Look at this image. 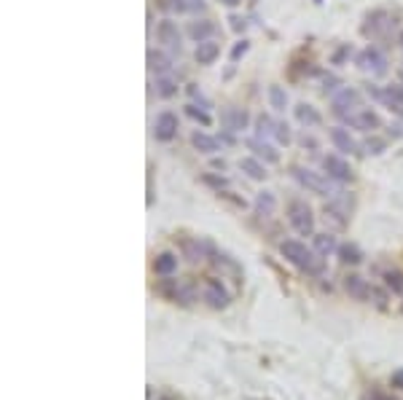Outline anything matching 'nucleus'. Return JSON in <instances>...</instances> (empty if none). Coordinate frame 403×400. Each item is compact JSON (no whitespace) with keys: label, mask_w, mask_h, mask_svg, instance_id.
Returning a JSON list of instances; mask_svg holds the SVG:
<instances>
[{"label":"nucleus","mask_w":403,"mask_h":400,"mask_svg":"<svg viewBox=\"0 0 403 400\" xmlns=\"http://www.w3.org/2000/svg\"><path fill=\"white\" fill-rule=\"evenodd\" d=\"M279 252H282V258H285L288 263H293L299 272H304V274H310V277H320V274H323V255H317V252L310 250L304 242H299V239H285V242L279 245Z\"/></svg>","instance_id":"nucleus-1"},{"label":"nucleus","mask_w":403,"mask_h":400,"mask_svg":"<svg viewBox=\"0 0 403 400\" xmlns=\"http://www.w3.org/2000/svg\"><path fill=\"white\" fill-rule=\"evenodd\" d=\"M288 223L293 226V231L299 237H314V215H312V207L304 199H293L288 204Z\"/></svg>","instance_id":"nucleus-2"},{"label":"nucleus","mask_w":403,"mask_h":400,"mask_svg":"<svg viewBox=\"0 0 403 400\" xmlns=\"http://www.w3.org/2000/svg\"><path fill=\"white\" fill-rule=\"evenodd\" d=\"M293 178L299 180L301 188H307L310 193H317V196H334V185H331V178L328 175H320L310 167H293Z\"/></svg>","instance_id":"nucleus-3"},{"label":"nucleus","mask_w":403,"mask_h":400,"mask_svg":"<svg viewBox=\"0 0 403 400\" xmlns=\"http://www.w3.org/2000/svg\"><path fill=\"white\" fill-rule=\"evenodd\" d=\"M360 102H363V97H360L358 89L344 86V89L334 92V97H331V110H334L339 119H347V116H352L358 108H363Z\"/></svg>","instance_id":"nucleus-4"},{"label":"nucleus","mask_w":403,"mask_h":400,"mask_svg":"<svg viewBox=\"0 0 403 400\" xmlns=\"http://www.w3.org/2000/svg\"><path fill=\"white\" fill-rule=\"evenodd\" d=\"M323 172L334 180V183H352L355 172L349 167V161L339 154H325L323 156Z\"/></svg>","instance_id":"nucleus-5"},{"label":"nucleus","mask_w":403,"mask_h":400,"mask_svg":"<svg viewBox=\"0 0 403 400\" xmlns=\"http://www.w3.org/2000/svg\"><path fill=\"white\" fill-rule=\"evenodd\" d=\"M202 301L213 309H226L231 304V296L226 290V285L216 277H207L202 282Z\"/></svg>","instance_id":"nucleus-6"},{"label":"nucleus","mask_w":403,"mask_h":400,"mask_svg":"<svg viewBox=\"0 0 403 400\" xmlns=\"http://www.w3.org/2000/svg\"><path fill=\"white\" fill-rule=\"evenodd\" d=\"M178 129H181V121L172 110H161L154 119V137L156 143H172L178 137Z\"/></svg>","instance_id":"nucleus-7"},{"label":"nucleus","mask_w":403,"mask_h":400,"mask_svg":"<svg viewBox=\"0 0 403 400\" xmlns=\"http://www.w3.org/2000/svg\"><path fill=\"white\" fill-rule=\"evenodd\" d=\"M355 64H358L360 70H366V73H373V75H384V73H387V60H384V54H382L376 46H366V49L355 57Z\"/></svg>","instance_id":"nucleus-8"},{"label":"nucleus","mask_w":403,"mask_h":400,"mask_svg":"<svg viewBox=\"0 0 403 400\" xmlns=\"http://www.w3.org/2000/svg\"><path fill=\"white\" fill-rule=\"evenodd\" d=\"M156 40L164 46V49H172V51H181L183 49V35L178 30V25L172 19H161L156 25Z\"/></svg>","instance_id":"nucleus-9"},{"label":"nucleus","mask_w":403,"mask_h":400,"mask_svg":"<svg viewBox=\"0 0 403 400\" xmlns=\"http://www.w3.org/2000/svg\"><path fill=\"white\" fill-rule=\"evenodd\" d=\"M344 121L349 123L352 129H358V132H376V129H382V119H379V113L373 108H358Z\"/></svg>","instance_id":"nucleus-10"},{"label":"nucleus","mask_w":403,"mask_h":400,"mask_svg":"<svg viewBox=\"0 0 403 400\" xmlns=\"http://www.w3.org/2000/svg\"><path fill=\"white\" fill-rule=\"evenodd\" d=\"M379 102L393 113L403 119V86L401 84H390V86H382V94H379Z\"/></svg>","instance_id":"nucleus-11"},{"label":"nucleus","mask_w":403,"mask_h":400,"mask_svg":"<svg viewBox=\"0 0 403 400\" xmlns=\"http://www.w3.org/2000/svg\"><path fill=\"white\" fill-rule=\"evenodd\" d=\"M328 137H331V143H334V148L341 151V154H360V145H358V140L349 134V129H344V126H334L331 132H328Z\"/></svg>","instance_id":"nucleus-12"},{"label":"nucleus","mask_w":403,"mask_h":400,"mask_svg":"<svg viewBox=\"0 0 403 400\" xmlns=\"http://www.w3.org/2000/svg\"><path fill=\"white\" fill-rule=\"evenodd\" d=\"M344 290H347L349 298H355V301H369L373 293L369 279L358 277V274H347V277H344Z\"/></svg>","instance_id":"nucleus-13"},{"label":"nucleus","mask_w":403,"mask_h":400,"mask_svg":"<svg viewBox=\"0 0 403 400\" xmlns=\"http://www.w3.org/2000/svg\"><path fill=\"white\" fill-rule=\"evenodd\" d=\"M393 25H395V22H390V14H387L384 8H379V11H373V14H369V16H366L363 35H371V38H376V35H382V32L390 30Z\"/></svg>","instance_id":"nucleus-14"},{"label":"nucleus","mask_w":403,"mask_h":400,"mask_svg":"<svg viewBox=\"0 0 403 400\" xmlns=\"http://www.w3.org/2000/svg\"><path fill=\"white\" fill-rule=\"evenodd\" d=\"M248 148L253 151V156H258L264 164H277L279 161V151L264 137H248Z\"/></svg>","instance_id":"nucleus-15"},{"label":"nucleus","mask_w":403,"mask_h":400,"mask_svg":"<svg viewBox=\"0 0 403 400\" xmlns=\"http://www.w3.org/2000/svg\"><path fill=\"white\" fill-rule=\"evenodd\" d=\"M178 255L175 252H170V250H164V252H159L154 258V274L156 277H172L175 272H178Z\"/></svg>","instance_id":"nucleus-16"},{"label":"nucleus","mask_w":403,"mask_h":400,"mask_svg":"<svg viewBox=\"0 0 403 400\" xmlns=\"http://www.w3.org/2000/svg\"><path fill=\"white\" fill-rule=\"evenodd\" d=\"M191 145H194V151H199L202 156H213L220 151V140L213 137V134H207V132H194L191 134Z\"/></svg>","instance_id":"nucleus-17"},{"label":"nucleus","mask_w":403,"mask_h":400,"mask_svg":"<svg viewBox=\"0 0 403 400\" xmlns=\"http://www.w3.org/2000/svg\"><path fill=\"white\" fill-rule=\"evenodd\" d=\"M216 32H218V25L213 22V19H196V22H191V25H188V38H191L194 43L210 40Z\"/></svg>","instance_id":"nucleus-18"},{"label":"nucleus","mask_w":403,"mask_h":400,"mask_svg":"<svg viewBox=\"0 0 403 400\" xmlns=\"http://www.w3.org/2000/svg\"><path fill=\"white\" fill-rule=\"evenodd\" d=\"M218 57H220V43L213 40V38L196 43V49H194V60H196V64H213Z\"/></svg>","instance_id":"nucleus-19"},{"label":"nucleus","mask_w":403,"mask_h":400,"mask_svg":"<svg viewBox=\"0 0 403 400\" xmlns=\"http://www.w3.org/2000/svg\"><path fill=\"white\" fill-rule=\"evenodd\" d=\"M220 121L229 132H242V129H248V113L242 108H226Z\"/></svg>","instance_id":"nucleus-20"},{"label":"nucleus","mask_w":403,"mask_h":400,"mask_svg":"<svg viewBox=\"0 0 403 400\" xmlns=\"http://www.w3.org/2000/svg\"><path fill=\"white\" fill-rule=\"evenodd\" d=\"M293 113H296V121L301 123V126H307V129H314V126L323 123V116L317 113V108H312L310 102H299L293 108Z\"/></svg>","instance_id":"nucleus-21"},{"label":"nucleus","mask_w":403,"mask_h":400,"mask_svg":"<svg viewBox=\"0 0 403 400\" xmlns=\"http://www.w3.org/2000/svg\"><path fill=\"white\" fill-rule=\"evenodd\" d=\"M146 62H148V70L156 73V75H167V73L172 70V60H170V54H164V51H159V49H148Z\"/></svg>","instance_id":"nucleus-22"},{"label":"nucleus","mask_w":403,"mask_h":400,"mask_svg":"<svg viewBox=\"0 0 403 400\" xmlns=\"http://www.w3.org/2000/svg\"><path fill=\"white\" fill-rule=\"evenodd\" d=\"M240 169L248 175L250 180H266V164L258 158V156H245V158H240Z\"/></svg>","instance_id":"nucleus-23"},{"label":"nucleus","mask_w":403,"mask_h":400,"mask_svg":"<svg viewBox=\"0 0 403 400\" xmlns=\"http://www.w3.org/2000/svg\"><path fill=\"white\" fill-rule=\"evenodd\" d=\"M159 5L170 14H194V11H202L205 3L202 0H159Z\"/></svg>","instance_id":"nucleus-24"},{"label":"nucleus","mask_w":403,"mask_h":400,"mask_svg":"<svg viewBox=\"0 0 403 400\" xmlns=\"http://www.w3.org/2000/svg\"><path fill=\"white\" fill-rule=\"evenodd\" d=\"M312 250H314L317 255L328 258V255H334V252L339 250V242H336V237H334L331 231H325V234H314V237H312Z\"/></svg>","instance_id":"nucleus-25"},{"label":"nucleus","mask_w":403,"mask_h":400,"mask_svg":"<svg viewBox=\"0 0 403 400\" xmlns=\"http://www.w3.org/2000/svg\"><path fill=\"white\" fill-rule=\"evenodd\" d=\"M275 210H277V199H275L272 191H261V193H255V213H258V215L272 217L275 215Z\"/></svg>","instance_id":"nucleus-26"},{"label":"nucleus","mask_w":403,"mask_h":400,"mask_svg":"<svg viewBox=\"0 0 403 400\" xmlns=\"http://www.w3.org/2000/svg\"><path fill=\"white\" fill-rule=\"evenodd\" d=\"M156 94L161 97V99H170V97H175L178 94V81L167 73V75H156Z\"/></svg>","instance_id":"nucleus-27"},{"label":"nucleus","mask_w":403,"mask_h":400,"mask_svg":"<svg viewBox=\"0 0 403 400\" xmlns=\"http://www.w3.org/2000/svg\"><path fill=\"white\" fill-rule=\"evenodd\" d=\"M275 129H277V121H275L269 113H261V116L255 119V137L269 140V137H275Z\"/></svg>","instance_id":"nucleus-28"},{"label":"nucleus","mask_w":403,"mask_h":400,"mask_svg":"<svg viewBox=\"0 0 403 400\" xmlns=\"http://www.w3.org/2000/svg\"><path fill=\"white\" fill-rule=\"evenodd\" d=\"M336 255H339L341 263H360L363 261V252H360V247L352 245V242H344V245H339V250H336Z\"/></svg>","instance_id":"nucleus-29"},{"label":"nucleus","mask_w":403,"mask_h":400,"mask_svg":"<svg viewBox=\"0 0 403 400\" xmlns=\"http://www.w3.org/2000/svg\"><path fill=\"white\" fill-rule=\"evenodd\" d=\"M178 279L172 277H161L159 282H156V293L161 296V298H167V301H175V296H178Z\"/></svg>","instance_id":"nucleus-30"},{"label":"nucleus","mask_w":403,"mask_h":400,"mask_svg":"<svg viewBox=\"0 0 403 400\" xmlns=\"http://www.w3.org/2000/svg\"><path fill=\"white\" fill-rule=\"evenodd\" d=\"M382 279H384V285H387L390 293L403 296V272H398V269H387V272H382Z\"/></svg>","instance_id":"nucleus-31"},{"label":"nucleus","mask_w":403,"mask_h":400,"mask_svg":"<svg viewBox=\"0 0 403 400\" xmlns=\"http://www.w3.org/2000/svg\"><path fill=\"white\" fill-rule=\"evenodd\" d=\"M269 105L275 110H285L288 108V92L282 86H269Z\"/></svg>","instance_id":"nucleus-32"},{"label":"nucleus","mask_w":403,"mask_h":400,"mask_svg":"<svg viewBox=\"0 0 403 400\" xmlns=\"http://www.w3.org/2000/svg\"><path fill=\"white\" fill-rule=\"evenodd\" d=\"M186 113L191 116V119H194V121L202 123V126H210V123H213V119H210V113H207V110H199L196 105H186Z\"/></svg>","instance_id":"nucleus-33"},{"label":"nucleus","mask_w":403,"mask_h":400,"mask_svg":"<svg viewBox=\"0 0 403 400\" xmlns=\"http://www.w3.org/2000/svg\"><path fill=\"white\" fill-rule=\"evenodd\" d=\"M250 51V40L248 38H242V40H237V46L231 49V64H237V62L242 60L245 54Z\"/></svg>","instance_id":"nucleus-34"},{"label":"nucleus","mask_w":403,"mask_h":400,"mask_svg":"<svg viewBox=\"0 0 403 400\" xmlns=\"http://www.w3.org/2000/svg\"><path fill=\"white\" fill-rule=\"evenodd\" d=\"M275 140H277L279 145H288V143H290V126H288V123L277 121V129H275Z\"/></svg>","instance_id":"nucleus-35"},{"label":"nucleus","mask_w":403,"mask_h":400,"mask_svg":"<svg viewBox=\"0 0 403 400\" xmlns=\"http://www.w3.org/2000/svg\"><path fill=\"white\" fill-rule=\"evenodd\" d=\"M382 151H384V140H369V143H366V154L379 156Z\"/></svg>","instance_id":"nucleus-36"},{"label":"nucleus","mask_w":403,"mask_h":400,"mask_svg":"<svg viewBox=\"0 0 403 400\" xmlns=\"http://www.w3.org/2000/svg\"><path fill=\"white\" fill-rule=\"evenodd\" d=\"M390 384H393V390H403V368L393 370V376H390Z\"/></svg>","instance_id":"nucleus-37"},{"label":"nucleus","mask_w":403,"mask_h":400,"mask_svg":"<svg viewBox=\"0 0 403 400\" xmlns=\"http://www.w3.org/2000/svg\"><path fill=\"white\" fill-rule=\"evenodd\" d=\"M205 183L216 185L218 193H220V188H226V185H229V180H226V178H220V180H218V178H210V175H207V178H205Z\"/></svg>","instance_id":"nucleus-38"},{"label":"nucleus","mask_w":403,"mask_h":400,"mask_svg":"<svg viewBox=\"0 0 403 400\" xmlns=\"http://www.w3.org/2000/svg\"><path fill=\"white\" fill-rule=\"evenodd\" d=\"M229 22H231V27H234V30H242V27H245V19H240V16H231Z\"/></svg>","instance_id":"nucleus-39"},{"label":"nucleus","mask_w":403,"mask_h":400,"mask_svg":"<svg viewBox=\"0 0 403 400\" xmlns=\"http://www.w3.org/2000/svg\"><path fill=\"white\" fill-rule=\"evenodd\" d=\"M363 400H387V398H384L382 392H376V390H371V392H366V395H363Z\"/></svg>","instance_id":"nucleus-40"},{"label":"nucleus","mask_w":403,"mask_h":400,"mask_svg":"<svg viewBox=\"0 0 403 400\" xmlns=\"http://www.w3.org/2000/svg\"><path fill=\"white\" fill-rule=\"evenodd\" d=\"M223 5H229V8H234V5H240V0H220Z\"/></svg>","instance_id":"nucleus-41"},{"label":"nucleus","mask_w":403,"mask_h":400,"mask_svg":"<svg viewBox=\"0 0 403 400\" xmlns=\"http://www.w3.org/2000/svg\"><path fill=\"white\" fill-rule=\"evenodd\" d=\"M401 311H403V304H401Z\"/></svg>","instance_id":"nucleus-42"}]
</instances>
